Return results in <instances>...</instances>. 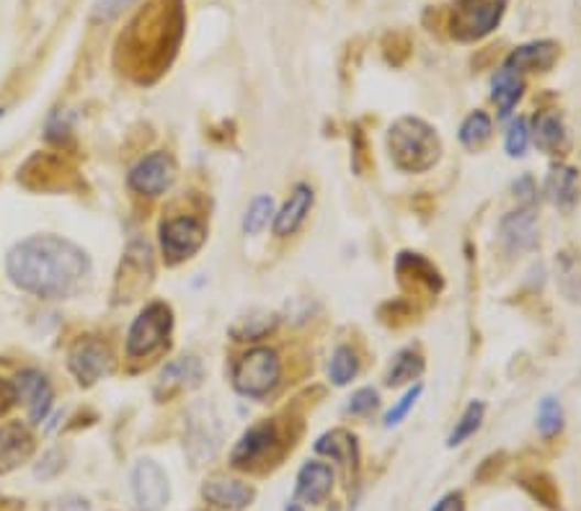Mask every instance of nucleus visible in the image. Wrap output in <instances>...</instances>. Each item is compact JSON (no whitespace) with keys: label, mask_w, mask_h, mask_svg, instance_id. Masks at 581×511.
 I'll return each instance as SVG.
<instances>
[{"label":"nucleus","mask_w":581,"mask_h":511,"mask_svg":"<svg viewBox=\"0 0 581 511\" xmlns=\"http://www.w3.org/2000/svg\"><path fill=\"white\" fill-rule=\"evenodd\" d=\"M13 285L40 298H65L76 292L80 281L88 277L91 262L76 243L55 238V235H36L19 243L6 262Z\"/></svg>","instance_id":"1"},{"label":"nucleus","mask_w":581,"mask_h":511,"mask_svg":"<svg viewBox=\"0 0 581 511\" xmlns=\"http://www.w3.org/2000/svg\"><path fill=\"white\" fill-rule=\"evenodd\" d=\"M184 26V0H153L140 11L119 42L130 73H138L140 80L161 76L182 44Z\"/></svg>","instance_id":"2"},{"label":"nucleus","mask_w":581,"mask_h":511,"mask_svg":"<svg viewBox=\"0 0 581 511\" xmlns=\"http://www.w3.org/2000/svg\"><path fill=\"white\" fill-rule=\"evenodd\" d=\"M387 151H391L396 168L406 170V174H424V170L437 166L442 143L427 122L404 116L387 132Z\"/></svg>","instance_id":"3"},{"label":"nucleus","mask_w":581,"mask_h":511,"mask_svg":"<svg viewBox=\"0 0 581 511\" xmlns=\"http://www.w3.org/2000/svg\"><path fill=\"white\" fill-rule=\"evenodd\" d=\"M222 419L212 403H194L186 413L184 424V449L191 457L194 465L212 460L222 447Z\"/></svg>","instance_id":"4"},{"label":"nucleus","mask_w":581,"mask_h":511,"mask_svg":"<svg viewBox=\"0 0 581 511\" xmlns=\"http://www.w3.org/2000/svg\"><path fill=\"white\" fill-rule=\"evenodd\" d=\"M282 365L272 349H251L235 362L233 385L245 398H264L277 388Z\"/></svg>","instance_id":"5"},{"label":"nucleus","mask_w":581,"mask_h":511,"mask_svg":"<svg viewBox=\"0 0 581 511\" xmlns=\"http://www.w3.org/2000/svg\"><path fill=\"white\" fill-rule=\"evenodd\" d=\"M171 325H174L171 308L163 302H151L132 323L130 336H127V354L130 357H147V354L158 352L168 341Z\"/></svg>","instance_id":"6"},{"label":"nucleus","mask_w":581,"mask_h":511,"mask_svg":"<svg viewBox=\"0 0 581 511\" xmlns=\"http://www.w3.org/2000/svg\"><path fill=\"white\" fill-rule=\"evenodd\" d=\"M207 241V227L197 218H171L161 225V246L168 264H182L191 258Z\"/></svg>","instance_id":"7"},{"label":"nucleus","mask_w":581,"mask_h":511,"mask_svg":"<svg viewBox=\"0 0 581 511\" xmlns=\"http://www.w3.org/2000/svg\"><path fill=\"white\" fill-rule=\"evenodd\" d=\"M504 0H489V3H473L463 5L452 13L450 34L458 42H479L489 36L498 26L504 16Z\"/></svg>","instance_id":"8"},{"label":"nucleus","mask_w":581,"mask_h":511,"mask_svg":"<svg viewBox=\"0 0 581 511\" xmlns=\"http://www.w3.org/2000/svg\"><path fill=\"white\" fill-rule=\"evenodd\" d=\"M132 496H135L138 511H161L171 499V486L166 473L158 463L140 460L132 470Z\"/></svg>","instance_id":"9"},{"label":"nucleus","mask_w":581,"mask_h":511,"mask_svg":"<svg viewBox=\"0 0 581 511\" xmlns=\"http://www.w3.org/2000/svg\"><path fill=\"white\" fill-rule=\"evenodd\" d=\"M176 179V166L166 153H151L143 160H138V166L130 170V187L138 195L145 197H161L163 191L171 189V184Z\"/></svg>","instance_id":"10"},{"label":"nucleus","mask_w":581,"mask_h":511,"mask_svg":"<svg viewBox=\"0 0 581 511\" xmlns=\"http://www.w3.org/2000/svg\"><path fill=\"white\" fill-rule=\"evenodd\" d=\"M111 354L103 344L94 338L78 341L70 352V369L78 377L80 385H94L99 377H103L111 369Z\"/></svg>","instance_id":"11"},{"label":"nucleus","mask_w":581,"mask_h":511,"mask_svg":"<svg viewBox=\"0 0 581 511\" xmlns=\"http://www.w3.org/2000/svg\"><path fill=\"white\" fill-rule=\"evenodd\" d=\"M333 470L324 463H308L297 473V488L293 507H316L331 496Z\"/></svg>","instance_id":"12"},{"label":"nucleus","mask_w":581,"mask_h":511,"mask_svg":"<svg viewBox=\"0 0 581 511\" xmlns=\"http://www.w3.org/2000/svg\"><path fill=\"white\" fill-rule=\"evenodd\" d=\"M498 233H502L504 246L509 251H517V254L533 251L538 246V218H535V207L527 204L523 210L506 214Z\"/></svg>","instance_id":"13"},{"label":"nucleus","mask_w":581,"mask_h":511,"mask_svg":"<svg viewBox=\"0 0 581 511\" xmlns=\"http://www.w3.org/2000/svg\"><path fill=\"white\" fill-rule=\"evenodd\" d=\"M274 447H277V429H274L272 424L253 426L243 434V440L235 444L230 460H233L235 468L249 470L256 463L266 460V455H272Z\"/></svg>","instance_id":"14"},{"label":"nucleus","mask_w":581,"mask_h":511,"mask_svg":"<svg viewBox=\"0 0 581 511\" xmlns=\"http://www.w3.org/2000/svg\"><path fill=\"white\" fill-rule=\"evenodd\" d=\"M13 388H17V398L26 401L32 424H42L52 409V388L47 377L36 373V369H26L13 380Z\"/></svg>","instance_id":"15"},{"label":"nucleus","mask_w":581,"mask_h":511,"mask_svg":"<svg viewBox=\"0 0 581 511\" xmlns=\"http://www.w3.org/2000/svg\"><path fill=\"white\" fill-rule=\"evenodd\" d=\"M34 452V436L24 424L0 426V476L17 470Z\"/></svg>","instance_id":"16"},{"label":"nucleus","mask_w":581,"mask_h":511,"mask_svg":"<svg viewBox=\"0 0 581 511\" xmlns=\"http://www.w3.org/2000/svg\"><path fill=\"white\" fill-rule=\"evenodd\" d=\"M558 60V44L556 42H530L523 44L506 57L504 68L512 73H548Z\"/></svg>","instance_id":"17"},{"label":"nucleus","mask_w":581,"mask_h":511,"mask_svg":"<svg viewBox=\"0 0 581 511\" xmlns=\"http://www.w3.org/2000/svg\"><path fill=\"white\" fill-rule=\"evenodd\" d=\"M202 496L210 503H215V507L238 511V509L249 507L256 491H253L249 484H243V480L215 476L202 486Z\"/></svg>","instance_id":"18"},{"label":"nucleus","mask_w":581,"mask_h":511,"mask_svg":"<svg viewBox=\"0 0 581 511\" xmlns=\"http://www.w3.org/2000/svg\"><path fill=\"white\" fill-rule=\"evenodd\" d=\"M199 382H202V365H199V359L182 357L163 367L155 392H158V398H168L174 392L197 388Z\"/></svg>","instance_id":"19"},{"label":"nucleus","mask_w":581,"mask_h":511,"mask_svg":"<svg viewBox=\"0 0 581 511\" xmlns=\"http://www.w3.org/2000/svg\"><path fill=\"white\" fill-rule=\"evenodd\" d=\"M313 207V189L308 184H297L289 195L287 204L282 207V212L274 218V233L277 235H293L297 227L303 225L305 218H308Z\"/></svg>","instance_id":"20"},{"label":"nucleus","mask_w":581,"mask_h":511,"mask_svg":"<svg viewBox=\"0 0 581 511\" xmlns=\"http://www.w3.org/2000/svg\"><path fill=\"white\" fill-rule=\"evenodd\" d=\"M316 452L331 457L333 463L344 465V468H354L357 457H360V452H357V440L349 432H344V429H337V432L320 436L316 442Z\"/></svg>","instance_id":"21"},{"label":"nucleus","mask_w":581,"mask_h":511,"mask_svg":"<svg viewBox=\"0 0 581 511\" xmlns=\"http://www.w3.org/2000/svg\"><path fill=\"white\" fill-rule=\"evenodd\" d=\"M546 195L550 202L558 207H571L579 197V174L571 166H556L550 168L546 181Z\"/></svg>","instance_id":"22"},{"label":"nucleus","mask_w":581,"mask_h":511,"mask_svg":"<svg viewBox=\"0 0 581 511\" xmlns=\"http://www.w3.org/2000/svg\"><path fill=\"white\" fill-rule=\"evenodd\" d=\"M523 91H525L523 78L506 68L502 73H496L494 80H491V99L498 103V114L502 116L512 114V109L517 107L519 99H523Z\"/></svg>","instance_id":"23"},{"label":"nucleus","mask_w":581,"mask_h":511,"mask_svg":"<svg viewBox=\"0 0 581 511\" xmlns=\"http://www.w3.org/2000/svg\"><path fill=\"white\" fill-rule=\"evenodd\" d=\"M535 145L546 153H558L566 147V132H563V122L561 116L553 114H540L535 120Z\"/></svg>","instance_id":"24"},{"label":"nucleus","mask_w":581,"mask_h":511,"mask_svg":"<svg viewBox=\"0 0 581 511\" xmlns=\"http://www.w3.org/2000/svg\"><path fill=\"white\" fill-rule=\"evenodd\" d=\"M424 373V359L414 349H404L393 357V365L387 369L385 382L387 385H404L416 380Z\"/></svg>","instance_id":"25"},{"label":"nucleus","mask_w":581,"mask_h":511,"mask_svg":"<svg viewBox=\"0 0 581 511\" xmlns=\"http://www.w3.org/2000/svg\"><path fill=\"white\" fill-rule=\"evenodd\" d=\"M398 274H414L421 285H427L429 290H442V279H439V271L431 266L427 258H421L419 254H401L398 256Z\"/></svg>","instance_id":"26"},{"label":"nucleus","mask_w":581,"mask_h":511,"mask_svg":"<svg viewBox=\"0 0 581 511\" xmlns=\"http://www.w3.org/2000/svg\"><path fill=\"white\" fill-rule=\"evenodd\" d=\"M483 413H486V406H483L481 401H473L471 406H468L465 413L460 416V421L456 424V429H452V434H450V440H447V444H450V447H458V444L471 440V436L481 429Z\"/></svg>","instance_id":"27"},{"label":"nucleus","mask_w":581,"mask_h":511,"mask_svg":"<svg viewBox=\"0 0 581 511\" xmlns=\"http://www.w3.org/2000/svg\"><path fill=\"white\" fill-rule=\"evenodd\" d=\"M491 132H494V127H491L489 114H483V111H473V114L463 122V127H460V143L475 151V147H481L483 143H486V140L491 137Z\"/></svg>","instance_id":"28"},{"label":"nucleus","mask_w":581,"mask_h":511,"mask_svg":"<svg viewBox=\"0 0 581 511\" xmlns=\"http://www.w3.org/2000/svg\"><path fill=\"white\" fill-rule=\"evenodd\" d=\"M357 373H360V359L357 354L349 349V346H339L331 357V367H329V377L333 385H347L352 382Z\"/></svg>","instance_id":"29"},{"label":"nucleus","mask_w":581,"mask_h":511,"mask_svg":"<svg viewBox=\"0 0 581 511\" xmlns=\"http://www.w3.org/2000/svg\"><path fill=\"white\" fill-rule=\"evenodd\" d=\"M274 214V199L272 197H256L251 202L249 210H245V218H243V231L249 235H256L262 233L266 225H270Z\"/></svg>","instance_id":"30"},{"label":"nucleus","mask_w":581,"mask_h":511,"mask_svg":"<svg viewBox=\"0 0 581 511\" xmlns=\"http://www.w3.org/2000/svg\"><path fill=\"white\" fill-rule=\"evenodd\" d=\"M563 426V409L556 398H542L538 409V432L542 436H556Z\"/></svg>","instance_id":"31"},{"label":"nucleus","mask_w":581,"mask_h":511,"mask_svg":"<svg viewBox=\"0 0 581 511\" xmlns=\"http://www.w3.org/2000/svg\"><path fill=\"white\" fill-rule=\"evenodd\" d=\"M272 329H274L272 315H251L249 321L235 323L233 329H230V333H233L238 341H256V338L266 336V333H270Z\"/></svg>","instance_id":"32"},{"label":"nucleus","mask_w":581,"mask_h":511,"mask_svg":"<svg viewBox=\"0 0 581 511\" xmlns=\"http://www.w3.org/2000/svg\"><path fill=\"white\" fill-rule=\"evenodd\" d=\"M527 143H530V130H527L525 120H517L509 127V132H506V153H509L512 158H519V155H525Z\"/></svg>","instance_id":"33"},{"label":"nucleus","mask_w":581,"mask_h":511,"mask_svg":"<svg viewBox=\"0 0 581 511\" xmlns=\"http://www.w3.org/2000/svg\"><path fill=\"white\" fill-rule=\"evenodd\" d=\"M419 396H421V385H414V388L408 390L406 396L401 398V401H398L396 406H393L391 411L385 413V426H396V424H401V421H404V419L408 416V411L414 409L416 401H419Z\"/></svg>","instance_id":"34"},{"label":"nucleus","mask_w":581,"mask_h":511,"mask_svg":"<svg viewBox=\"0 0 581 511\" xmlns=\"http://www.w3.org/2000/svg\"><path fill=\"white\" fill-rule=\"evenodd\" d=\"M375 406H377V392L372 388H362L354 392L352 401H349L347 406V411L352 413V416H364V413H370Z\"/></svg>","instance_id":"35"},{"label":"nucleus","mask_w":581,"mask_h":511,"mask_svg":"<svg viewBox=\"0 0 581 511\" xmlns=\"http://www.w3.org/2000/svg\"><path fill=\"white\" fill-rule=\"evenodd\" d=\"M135 0H96L94 5V19L96 21H111L117 19L119 13H124Z\"/></svg>","instance_id":"36"},{"label":"nucleus","mask_w":581,"mask_h":511,"mask_svg":"<svg viewBox=\"0 0 581 511\" xmlns=\"http://www.w3.org/2000/svg\"><path fill=\"white\" fill-rule=\"evenodd\" d=\"M91 507H88L86 499H80V496H65V499H57L52 501L47 511H88Z\"/></svg>","instance_id":"37"},{"label":"nucleus","mask_w":581,"mask_h":511,"mask_svg":"<svg viewBox=\"0 0 581 511\" xmlns=\"http://www.w3.org/2000/svg\"><path fill=\"white\" fill-rule=\"evenodd\" d=\"M514 191H517V197L523 199L525 207L535 202V195H538V189H535V181L530 179V176H525V179H519L517 184H514Z\"/></svg>","instance_id":"38"},{"label":"nucleus","mask_w":581,"mask_h":511,"mask_svg":"<svg viewBox=\"0 0 581 511\" xmlns=\"http://www.w3.org/2000/svg\"><path fill=\"white\" fill-rule=\"evenodd\" d=\"M431 511H465V503H463V496L460 493H447L442 501L437 503Z\"/></svg>","instance_id":"39"},{"label":"nucleus","mask_w":581,"mask_h":511,"mask_svg":"<svg viewBox=\"0 0 581 511\" xmlns=\"http://www.w3.org/2000/svg\"><path fill=\"white\" fill-rule=\"evenodd\" d=\"M57 452H50L47 457H44V465H40V468H36V478H50L52 473L63 468V463H55L57 460Z\"/></svg>","instance_id":"40"},{"label":"nucleus","mask_w":581,"mask_h":511,"mask_svg":"<svg viewBox=\"0 0 581 511\" xmlns=\"http://www.w3.org/2000/svg\"><path fill=\"white\" fill-rule=\"evenodd\" d=\"M13 401H19L17 398V388H13V382H0V413H3L6 409H9V406Z\"/></svg>","instance_id":"41"}]
</instances>
